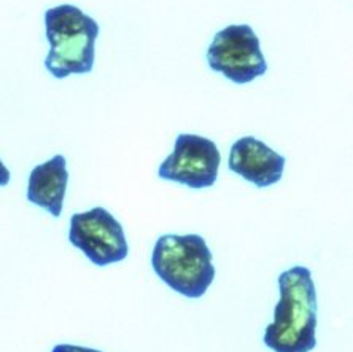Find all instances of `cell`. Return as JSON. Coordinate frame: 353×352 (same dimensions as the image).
Listing matches in <instances>:
<instances>
[{
    "label": "cell",
    "instance_id": "obj_7",
    "mask_svg": "<svg viewBox=\"0 0 353 352\" xmlns=\"http://www.w3.org/2000/svg\"><path fill=\"white\" fill-rule=\"evenodd\" d=\"M230 169L259 188L277 184L283 175L285 158L266 144L247 136L231 147Z\"/></svg>",
    "mask_w": 353,
    "mask_h": 352
},
{
    "label": "cell",
    "instance_id": "obj_3",
    "mask_svg": "<svg viewBox=\"0 0 353 352\" xmlns=\"http://www.w3.org/2000/svg\"><path fill=\"white\" fill-rule=\"evenodd\" d=\"M152 265L161 281L186 298L204 297L215 279L212 252L199 235H164L153 248Z\"/></svg>",
    "mask_w": 353,
    "mask_h": 352
},
{
    "label": "cell",
    "instance_id": "obj_8",
    "mask_svg": "<svg viewBox=\"0 0 353 352\" xmlns=\"http://www.w3.org/2000/svg\"><path fill=\"white\" fill-rule=\"evenodd\" d=\"M67 184H69L67 162L62 155H56L32 169L29 175L28 199L35 206L43 207L58 219L62 214Z\"/></svg>",
    "mask_w": 353,
    "mask_h": 352
},
{
    "label": "cell",
    "instance_id": "obj_1",
    "mask_svg": "<svg viewBox=\"0 0 353 352\" xmlns=\"http://www.w3.org/2000/svg\"><path fill=\"white\" fill-rule=\"evenodd\" d=\"M280 300L274 320L264 331V344L274 352H310L316 338V292L312 273L293 266L279 276Z\"/></svg>",
    "mask_w": 353,
    "mask_h": 352
},
{
    "label": "cell",
    "instance_id": "obj_10",
    "mask_svg": "<svg viewBox=\"0 0 353 352\" xmlns=\"http://www.w3.org/2000/svg\"><path fill=\"white\" fill-rule=\"evenodd\" d=\"M10 177H12V175H10V170L7 169V166L2 163V159H0V186L8 185Z\"/></svg>",
    "mask_w": 353,
    "mask_h": 352
},
{
    "label": "cell",
    "instance_id": "obj_6",
    "mask_svg": "<svg viewBox=\"0 0 353 352\" xmlns=\"http://www.w3.org/2000/svg\"><path fill=\"white\" fill-rule=\"evenodd\" d=\"M221 155L216 144L196 134H180L174 152L161 163L158 175L190 188H207L216 182Z\"/></svg>",
    "mask_w": 353,
    "mask_h": 352
},
{
    "label": "cell",
    "instance_id": "obj_9",
    "mask_svg": "<svg viewBox=\"0 0 353 352\" xmlns=\"http://www.w3.org/2000/svg\"><path fill=\"white\" fill-rule=\"evenodd\" d=\"M51 352H102V351L85 348V346H75V344H58L54 346Z\"/></svg>",
    "mask_w": 353,
    "mask_h": 352
},
{
    "label": "cell",
    "instance_id": "obj_2",
    "mask_svg": "<svg viewBox=\"0 0 353 352\" xmlns=\"http://www.w3.org/2000/svg\"><path fill=\"white\" fill-rule=\"evenodd\" d=\"M50 53L45 67L54 79L90 74L94 67L99 24L75 5H59L45 13Z\"/></svg>",
    "mask_w": 353,
    "mask_h": 352
},
{
    "label": "cell",
    "instance_id": "obj_5",
    "mask_svg": "<svg viewBox=\"0 0 353 352\" xmlns=\"http://www.w3.org/2000/svg\"><path fill=\"white\" fill-rule=\"evenodd\" d=\"M69 241L97 266L123 262L129 253L121 224L103 207L72 215Z\"/></svg>",
    "mask_w": 353,
    "mask_h": 352
},
{
    "label": "cell",
    "instance_id": "obj_4",
    "mask_svg": "<svg viewBox=\"0 0 353 352\" xmlns=\"http://www.w3.org/2000/svg\"><path fill=\"white\" fill-rule=\"evenodd\" d=\"M212 70L221 72L226 79L243 85L266 74L259 39L248 24L228 26L216 32L207 51Z\"/></svg>",
    "mask_w": 353,
    "mask_h": 352
}]
</instances>
